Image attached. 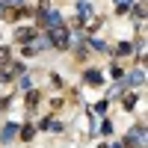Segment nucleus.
I'll use <instances>...</instances> for the list:
<instances>
[{"label": "nucleus", "instance_id": "obj_4", "mask_svg": "<svg viewBox=\"0 0 148 148\" xmlns=\"http://www.w3.org/2000/svg\"><path fill=\"white\" fill-rule=\"evenodd\" d=\"M15 136H18V125H15V121H9V125L0 130V139H3V142H9V139H15Z\"/></svg>", "mask_w": 148, "mask_h": 148}, {"label": "nucleus", "instance_id": "obj_12", "mask_svg": "<svg viewBox=\"0 0 148 148\" xmlns=\"http://www.w3.org/2000/svg\"><path fill=\"white\" fill-rule=\"evenodd\" d=\"M116 3H119V15H125V12L133 6V0H116Z\"/></svg>", "mask_w": 148, "mask_h": 148}, {"label": "nucleus", "instance_id": "obj_18", "mask_svg": "<svg viewBox=\"0 0 148 148\" xmlns=\"http://www.w3.org/2000/svg\"><path fill=\"white\" fill-rule=\"evenodd\" d=\"M104 110H107V101H101V104H95V113H98V116H104Z\"/></svg>", "mask_w": 148, "mask_h": 148}, {"label": "nucleus", "instance_id": "obj_22", "mask_svg": "<svg viewBox=\"0 0 148 148\" xmlns=\"http://www.w3.org/2000/svg\"><path fill=\"white\" fill-rule=\"evenodd\" d=\"M101 148H110V145H101Z\"/></svg>", "mask_w": 148, "mask_h": 148}, {"label": "nucleus", "instance_id": "obj_7", "mask_svg": "<svg viewBox=\"0 0 148 148\" xmlns=\"http://www.w3.org/2000/svg\"><path fill=\"white\" fill-rule=\"evenodd\" d=\"M142 80H145L142 68H136V71H130V74H127V83H130V86H142ZM127 83H121V86H127Z\"/></svg>", "mask_w": 148, "mask_h": 148}, {"label": "nucleus", "instance_id": "obj_16", "mask_svg": "<svg viewBox=\"0 0 148 148\" xmlns=\"http://www.w3.org/2000/svg\"><path fill=\"white\" fill-rule=\"evenodd\" d=\"M36 101H39V92H33V89H30V92H27V104H30V107H33V104H36Z\"/></svg>", "mask_w": 148, "mask_h": 148}, {"label": "nucleus", "instance_id": "obj_15", "mask_svg": "<svg viewBox=\"0 0 148 148\" xmlns=\"http://www.w3.org/2000/svg\"><path fill=\"white\" fill-rule=\"evenodd\" d=\"M130 51H133L130 42H121V45H119V53H130Z\"/></svg>", "mask_w": 148, "mask_h": 148}, {"label": "nucleus", "instance_id": "obj_8", "mask_svg": "<svg viewBox=\"0 0 148 148\" xmlns=\"http://www.w3.org/2000/svg\"><path fill=\"white\" fill-rule=\"evenodd\" d=\"M80 24H83V27H86V30L92 33V30H98V24H101V18H95V15H92V18H86V21H80Z\"/></svg>", "mask_w": 148, "mask_h": 148}, {"label": "nucleus", "instance_id": "obj_19", "mask_svg": "<svg viewBox=\"0 0 148 148\" xmlns=\"http://www.w3.org/2000/svg\"><path fill=\"white\" fill-rule=\"evenodd\" d=\"M3 59H9V47H0V62Z\"/></svg>", "mask_w": 148, "mask_h": 148}, {"label": "nucleus", "instance_id": "obj_9", "mask_svg": "<svg viewBox=\"0 0 148 148\" xmlns=\"http://www.w3.org/2000/svg\"><path fill=\"white\" fill-rule=\"evenodd\" d=\"M42 127H45V130H53V133L62 130V127H59V121H53V119H45V121H42Z\"/></svg>", "mask_w": 148, "mask_h": 148}, {"label": "nucleus", "instance_id": "obj_1", "mask_svg": "<svg viewBox=\"0 0 148 148\" xmlns=\"http://www.w3.org/2000/svg\"><path fill=\"white\" fill-rule=\"evenodd\" d=\"M51 45H53V47H59V51H62V47H68V30H65V24H62V27H53V30H51Z\"/></svg>", "mask_w": 148, "mask_h": 148}, {"label": "nucleus", "instance_id": "obj_2", "mask_svg": "<svg viewBox=\"0 0 148 148\" xmlns=\"http://www.w3.org/2000/svg\"><path fill=\"white\" fill-rule=\"evenodd\" d=\"M15 74H24V65L21 62H15V65L0 62V80H9V77H15Z\"/></svg>", "mask_w": 148, "mask_h": 148}, {"label": "nucleus", "instance_id": "obj_23", "mask_svg": "<svg viewBox=\"0 0 148 148\" xmlns=\"http://www.w3.org/2000/svg\"><path fill=\"white\" fill-rule=\"evenodd\" d=\"M113 148H121V145H113Z\"/></svg>", "mask_w": 148, "mask_h": 148}, {"label": "nucleus", "instance_id": "obj_5", "mask_svg": "<svg viewBox=\"0 0 148 148\" xmlns=\"http://www.w3.org/2000/svg\"><path fill=\"white\" fill-rule=\"evenodd\" d=\"M15 39L24 42V45H30V39H36V30H33V27H21V30L15 33Z\"/></svg>", "mask_w": 148, "mask_h": 148}, {"label": "nucleus", "instance_id": "obj_6", "mask_svg": "<svg viewBox=\"0 0 148 148\" xmlns=\"http://www.w3.org/2000/svg\"><path fill=\"white\" fill-rule=\"evenodd\" d=\"M86 18H92V6L86 3V0H80V3H77V24L86 21Z\"/></svg>", "mask_w": 148, "mask_h": 148}, {"label": "nucleus", "instance_id": "obj_21", "mask_svg": "<svg viewBox=\"0 0 148 148\" xmlns=\"http://www.w3.org/2000/svg\"><path fill=\"white\" fill-rule=\"evenodd\" d=\"M0 18H3V6H0Z\"/></svg>", "mask_w": 148, "mask_h": 148}, {"label": "nucleus", "instance_id": "obj_20", "mask_svg": "<svg viewBox=\"0 0 148 148\" xmlns=\"http://www.w3.org/2000/svg\"><path fill=\"white\" fill-rule=\"evenodd\" d=\"M6 3H9V6H15V3H21V0H0V6H6Z\"/></svg>", "mask_w": 148, "mask_h": 148}, {"label": "nucleus", "instance_id": "obj_11", "mask_svg": "<svg viewBox=\"0 0 148 148\" xmlns=\"http://www.w3.org/2000/svg\"><path fill=\"white\" fill-rule=\"evenodd\" d=\"M121 104H125V110H133V107H136V95H125Z\"/></svg>", "mask_w": 148, "mask_h": 148}, {"label": "nucleus", "instance_id": "obj_3", "mask_svg": "<svg viewBox=\"0 0 148 148\" xmlns=\"http://www.w3.org/2000/svg\"><path fill=\"white\" fill-rule=\"evenodd\" d=\"M42 24H45V27H62V15H59V12H45V15H42Z\"/></svg>", "mask_w": 148, "mask_h": 148}, {"label": "nucleus", "instance_id": "obj_10", "mask_svg": "<svg viewBox=\"0 0 148 148\" xmlns=\"http://www.w3.org/2000/svg\"><path fill=\"white\" fill-rule=\"evenodd\" d=\"M18 133H21V139H33V136H36L33 125H24V127H18Z\"/></svg>", "mask_w": 148, "mask_h": 148}, {"label": "nucleus", "instance_id": "obj_17", "mask_svg": "<svg viewBox=\"0 0 148 148\" xmlns=\"http://www.w3.org/2000/svg\"><path fill=\"white\" fill-rule=\"evenodd\" d=\"M92 47H95V51H107V45H104V42H98V39H92Z\"/></svg>", "mask_w": 148, "mask_h": 148}, {"label": "nucleus", "instance_id": "obj_13", "mask_svg": "<svg viewBox=\"0 0 148 148\" xmlns=\"http://www.w3.org/2000/svg\"><path fill=\"white\" fill-rule=\"evenodd\" d=\"M86 83H101V74H98V71H86Z\"/></svg>", "mask_w": 148, "mask_h": 148}, {"label": "nucleus", "instance_id": "obj_14", "mask_svg": "<svg viewBox=\"0 0 148 148\" xmlns=\"http://www.w3.org/2000/svg\"><path fill=\"white\" fill-rule=\"evenodd\" d=\"M130 9H133V15H136L139 21L145 18V3H136V6H130Z\"/></svg>", "mask_w": 148, "mask_h": 148}]
</instances>
